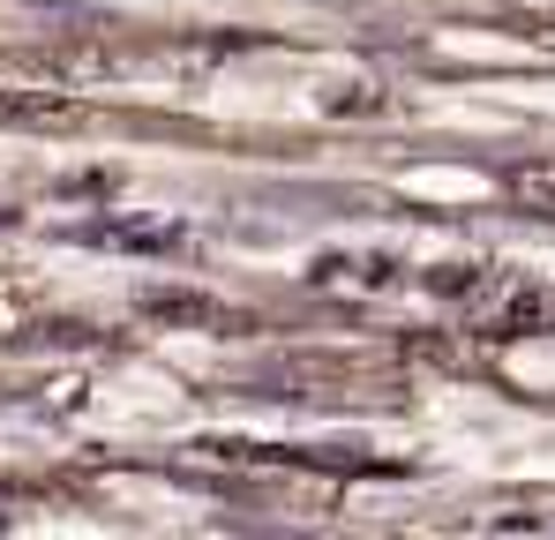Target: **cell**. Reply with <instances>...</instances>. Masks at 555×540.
I'll use <instances>...</instances> for the list:
<instances>
[{
  "label": "cell",
  "mask_w": 555,
  "mask_h": 540,
  "mask_svg": "<svg viewBox=\"0 0 555 540\" xmlns=\"http://www.w3.org/2000/svg\"><path fill=\"white\" fill-rule=\"evenodd\" d=\"M0 120H23V128H68L76 105H68V98H15V90H0Z\"/></svg>",
  "instance_id": "1"
},
{
  "label": "cell",
  "mask_w": 555,
  "mask_h": 540,
  "mask_svg": "<svg viewBox=\"0 0 555 540\" xmlns=\"http://www.w3.org/2000/svg\"><path fill=\"white\" fill-rule=\"evenodd\" d=\"M143 308H151V316H166V323H233L218 300H195V293H151Z\"/></svg>",
  "instance_id": "2"
},
{
  "label": "cell",
  "mask_w": 555,
  "mask_h": 540,
  "mask_svg": "<svg viewBox=\"0 0 555 540\" xmlns=\"http://www.w3.org/2000/svg\"><path fill=\"white\" fill-rule=\"evenodd\" d=\"M511 188H518L533 210H548V218H555V166H518V173H511Z\"/></svg>",
  "instance_id": "3"
},
{
  "label": "cell",
  "mask_w": 555,
  "mask_h": 540,
  "mask_svg": "<svg viewBox=\"0 0 555 540\" xmlns=\"http://www.w3.org/2000/svg\"><path fill=\"white\" fill-rule=\"evenodd\" d=\"M511 323H518V331H526V323H555V293H518Z\"/></svg>",
  "instance_id": "4"
}]
</instances>
